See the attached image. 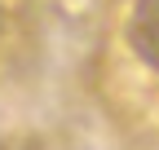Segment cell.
<instances>
[{
    "instance_id": "6da1fadb",
    "label": "cell",
    "mask_w": 159,
    "mask_h": 150,
    "mask_svg": "<svg viewBox=\"0 0 159 150\" xmlns=\"http://www.w3.org/2000/svg\"><path fill=\"white\" fill-rule=\"evenodd\" d=\"M124 35H128V49L150 71H159V0H133Z\"/></svg>"
}]
</instances>
